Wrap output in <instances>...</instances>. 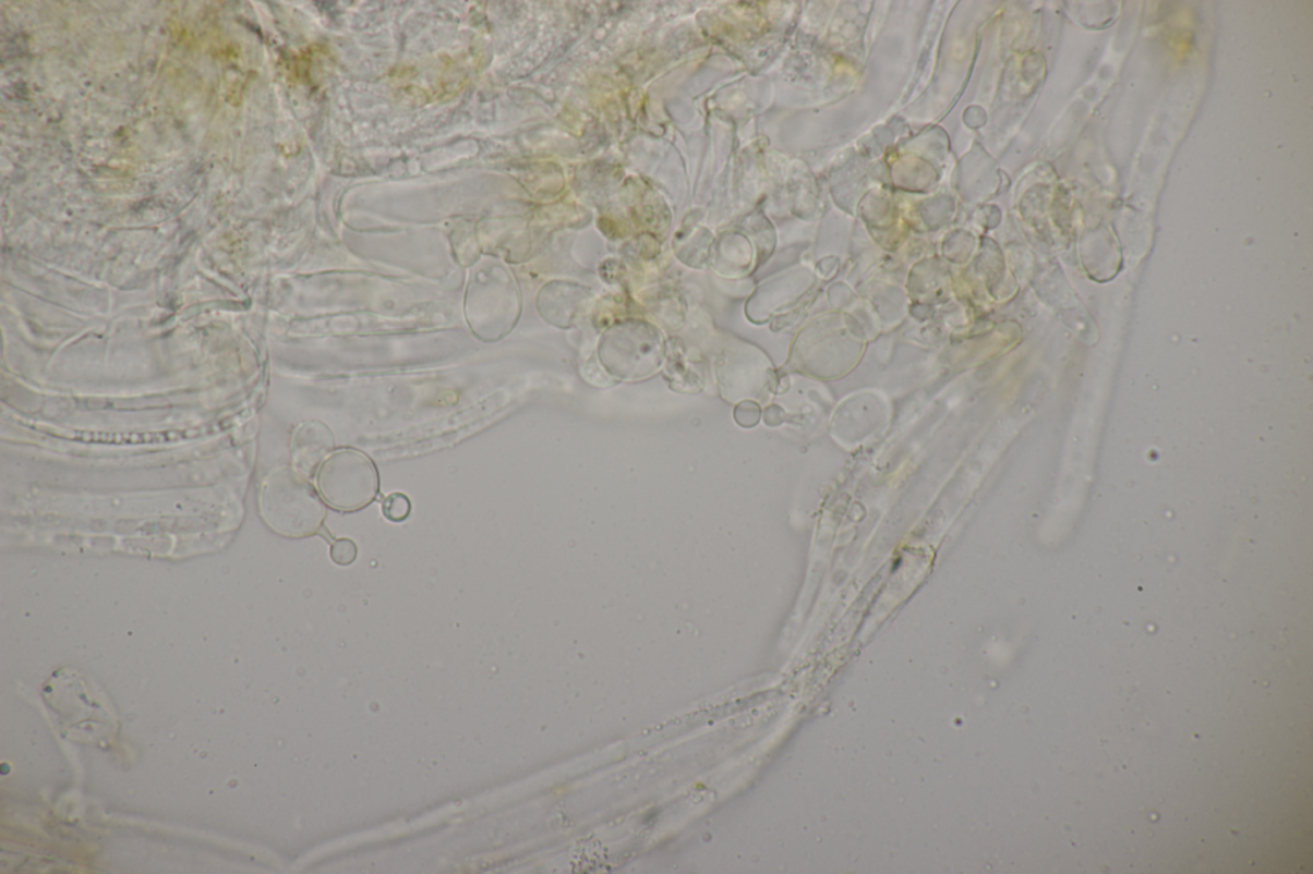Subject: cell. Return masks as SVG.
I'll use <instances>...</instances> for the list:
<instances>
[{"mask_svg":"<svg viewBox=\"0 0 1313 874\" xmlns=\"http://www.w3.org/2000/svg\"><path fill=\"white\" fill-rule=\"evenodd\" d=\"M383 513L392 522H402L411 513V501L405 494H392L383 502Z\"/></svg>","mask_w":1313,"mask_h":874,"instance_id":"cell-3","label":"cell"},{"mask_svg":"<svg viewBox=\"0 0 1313 874\" xmlns=\"http://www.w3.org/2000/svg\"><path fill=\"white\" fill-rule=\"evenodd\" d=\"M317 483L321 494L340 511H357L370 505L378 491L375 465L354 450H340L323 464Z\"/></svg>","mask_w":1313,"mask_h":874,"instance_id":"cell-1","label":"cell"},{"mask_svg":"<svg viewBox=\"0 0 1313 874\" xmlns=\"http://www.w3.org/2000/svg\"><path fill=\"white\" fill-rule=\"evenodd\" d=\"M266 506L267 514L280 533L304 537L323 526L326 508L313 487L298 477L284 480L274 487Z\"/></svg>","mask_w":1313,"mask_h":874,"instance_id":"cell-2","label":"cell"},{"mask_svg":"<svg viewBox=\"0 0 1313 874\" xmlns=\"http://www.w3.org/2000/svg\"><path fill=\"white\" fill-rule=\"evenodd\" d=\"M357 546L348 538H340L332 545L330 556L335 563L339 566L352 565L357 558Z\"/></svg>","mask_w":1313,"mask_h":874,"instance_id":"cell-4","label":"cell"}]
</instances>
